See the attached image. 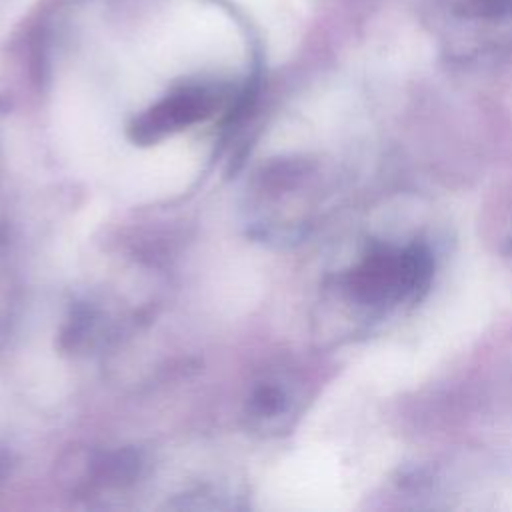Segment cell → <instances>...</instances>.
Wrapping results in <instances>:
<instances>
[{
  "mask_svg": "<svg viewBox=\"0 0 512 512\" xmlns=\"http://www.w3.org/2000/svg\"><path fill=\"white\" fill-rule=\"evenodd\" d=\"M432 258L422 246L372 250L348 276L350 292L366 304L396 302L426 290Z\"/></svg>",
  "mask_w": 512,
  "mask_h": 512,
  "instance_id": "obj_1",
  "label": "cell"
},
{
  "mask_svg": "<svg viewBox=\"0 0 512 512\" xmlns=\"http://www.w3.org/2000/svg\"><path fill=\"white\" fill-rule=\"evenodd\" d=\"M138 466H140L138 454L132 450H122V452L104 456V460L98 462V474L108 482L120 484L124 480H132L138 472Z\"/></svg>",
  "mask_w": 512,
  "mask_h": 512,
  "instance_id": "obj_3",
  "label": "cell"
},
{
  "mask_svg": "<svg viewBox=\"0 0 512 512\" xmlns=\"http://www.w3.org/2000/svg\"><path fill=\"white\" fill-rule=\"evenodd\" d=\"M218 92L210 86L190 84L176 88L146 112H142L128 128L134 144L148 146L164 136L206 120L218 106Z\"/></svg>",
  "mask_w": 512,
  "mask_h": 512,
  "instance_id": "obj_2",
  "label": "cell"
},
{
  "mask_svg": "<svg viewBox=\"0 0 512 512\" xmlns=\"http://www.w3.org/2000/svg\"><path fill=\"white\" fill-rule=\"evenodd\" d=\"M0 242H2V232H0Z\"/></svg>",
  "mask_w": 512,
  "mask_h": 512,
  "instance_id": "obj_6",
  "label": "cell"
},
{
  "mask_svg": "<svg viewBox=\"0 0 512 512\" xmlns=\"http://www.w3.org/2000/svg\"><path fill=\"white\" fill-rule=\"evenodd\" d=\"M476 4L480 10H486L490 14H498L512 8V0H476Z\"/></svg>",
  "mask_w": 512,
  "mask_h": 512,
  "instance_id": "obj_5",
  "label": "cell"
},
{
  "mask_svg": "<svg viewBox=\"0 0 512 512\" xmlns=\"http://www.w3.org/2000/svg\"><path fill=\"white\" fill-rule=\"evenodd\" d=\"M250 406L260 416H272L278 414L284 408V394L274 386H260L252 398Z\"/></svg>",
  "mask_w": 512,
  "mask_h": 512,
  "instance_id": "obj_4",
  "label": "cell"
}]
</instances>
